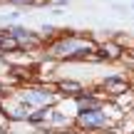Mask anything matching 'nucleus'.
<instances>
[{
  "label": "nucleus",
  "mask_w": 134,
  "mask_h": 134,
  "mask_svg": "<svg viewBox=\"0 0 134 134\" xmlns=\"http://www.w3.org/2000/svg\"><path fill=\"white\" fill-rule=\"evenodd\" d=\"M80 124L85 127V129H97V127L104 124V114H102V109H85L80 112Z\"/></svg>",
  "instance_id": "7ed1b4c3"
},
{
  "label": "nucleus",
  "mask_w": 134,
  "mask_h": 134,
  "mask_svg": "<svg viewBox=\"0 0 134 134\" xmlns=\"http://www.w3.org/2000/svg\"><path fill=\"white\" fill-rule=\"evenodd\" d=\"M23 102L37 104V107H47L50 102H52V92H47V90H32V92H27V94H23Z\"/></svg>",
  "instance_id": "20e7f679"
},
{
  "label": "nucleus",
  "mask_w": 134,
  "mask_h": 134,
  "mask_svg": "<svg viewBox=\"0 0 134 134\" xmlns=\"http://www.w3.org/2000/svg\"><path fill=\"white\" fill-rule=\"evenodd\" d=\"M45 114H47V107H40L35 114H27V119L32 122V124H37V122H42V119H45Z\"/></svg>",
  "instance_id": "6e6552de"
},
{
  "label": "nucleus",
  "mask_w": 134,
  "mask_h": 134,
  "mask_svg": "<svg viewBox=\"0 0 134 134\" xmlns=\"http://www.w3.org/2000/svg\"><path fill=\"white\" fill-rule=\"evenodd\" d=\"M0 94H3V90H0Z\"/></svg>",
  "instance_id": "9d476101"
},
{
  "label": "nucleus",
  "mask_w": 134,
  "mask_h": 134,
  "mask_svg": "<svg viewBox=\"0 0 134 134\" xmlns=\"http://www.w3.org/2000/svg\"><path fill=\"white\" fill-rule=\"evenodd\" d=\"M119 55H122V47L114 45V42H107V45H102L97 50V57H102V60H117Z\"/></svg>",
  "instance_id": "423d86ee"
},
{
  "label": "nucleus",
  "mask_w": 134,
  "mask_h": 134,
  "mask_svg": "<svg viewBox=\"0 0 134 134\" xmlns=\"http://www.w3.org/2000/svg\"><path fill=\"white\" fill-rule=\"evenodd\" d=\"M132 8H134V5H132Z\"/></svg>",
  "instance_id": "f8f14e48"
},
{
  "label": "nucleus",
  "mask_w": 134,
  "mask_h": 134,
  "mask_svg": "<svg viewBox=\"0 0 134 134\" xmlns=\"http://www.w3.org/2000/svg\"><path fill=\"white\" fill-rule=\"evenodd\" d=\"M8 32L13 35V37L18 40V45H20V47H25V50H32V47H37V45L42 42V37H40V35L30 32V30L20 27V25H15V27H8Z\"/></svg>",
  "instance_id": "f03ea898"
},
{
  "label": "nucleus",
  "mask_w": 134,
  "mask_h": 134,
  "mask_svg": "<svg viewBox=\"0 0 134 134\" xmlns=\"http://www.w3.org/2000/svg\"><path fill=\"white\" fill-rule=\"evenodd\" d=\"M102 87H104V90L109 92V94H122V92L127 90V80H122V77L112 75V77H104Z\"/></svg>",
  "instance_id": "39448f33"
},
{
  "label": "nucleus",
  "mask_w": 134,
  "mask_h": 134,
  "mask_svg": "<svg viewBox=\"0 0 134 134\" xmlns=\"http://www.w3.org/2000/svg\"><path fill=\"white\" fill-rule=\"evenodd\" d=\"M0 3H3V0H0Z\"/></svg>",
  "instance_id": "9b49d317"
},
{
  "label": "nucleus",
  "mask_w": 134,
  "mask_h": 134,
  "mask_svg": "<svg viewBox=\"0 0 134 134\" xmlns=\"http://www.w3.org/2000/svg\"><path fill=\"white\" fill-rule=\"evenodd\" d=\"M60 92H62V94H82V92H85V87L80 85V82H75V80H62L60 82Z\"/></svg>",
  "instance_id": "0eeeda50"
},
{
  "label": "nucleus",
  "mask_w": 134,
  "mask_h": 134,
  "mask_svg": "<svg viewBox=\"0 0 134 134\" xmlns=\"http://www.w3.org/2000/svg\"><path fill=\"white\" fill-rule=\"evenodd\" d=\"M55 5H62V8H65V5H67V0H55Z\"/></svg>",
  "instance_id": "1a4fd4ad"
},
{
  "label": "nucleus",
  "mask_w": 134,
  "mask_h": 134,
  "mask_svg": "<svg viewBox=\"0 0 134 134\" xmlns=\"http://www.w3.org/2000/svg\"><path fill=\"white\" fill-rule=\"evenodd\" d=\"M94 45L90 40H82V37H62L57 42H52L50 47V55L52 57H62V60H82V57H90Z\"/></svg>",
  "instance_id": "f257e3e1"
}]
</instances>
